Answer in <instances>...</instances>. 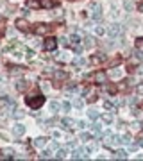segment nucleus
<instances>
[{"label":"nucleus","mask_w":143,"mask_h":161,"mask_svg":"<svg viewBox=\"0 0 143 161\" xmlns=\"http://www.w3.org/2000/svg\"><path fill=\"white\" fill-rule=\"evenodd\" d=\"M25 102L29 104V107H32V109H38V107H41L45 104V97L43 95H34V97H27Z\"/></svg>","instance_id":"1"},{"label":"nucleus","mask_w":143,"mask_h":161,"mask_svg":"<svg viewBox=\"0 0 143 161\" xmlns=\"http://www.w3.org/2000/svg\"><path fill=\"white\" fill-rule=\"evenodd\" d=\"M56 47H57V39H56V38H47L45 43H43V49H45L47 52H52Z\"/></svg>","instance_id":"2"},{"label":"nucleus","mask_w":143,"mask_h":161,"mask_svg":"<svg viewBox=\"0 0 143 161\" xmlns=\"http://www.w3.org/2000/svg\"><path fill=\"white\" fill-rule=\"evenodd\" d=\"M107 32H109L111 38H118V36L122 34V25H120V23H113L109 29H107Z\"/></svg>","instance_id":"3"},{"label":"nucleus","mask_w":143,"mask_h":161,"mask_svg":"<svg viewBox=\"0 0 143 161\" xmlns=\"http://www.w3.org/2000/svg\"><path fill=\"white\" fill-rule=\"evenodd\" d=\"M91 18L95 20V22H98V20L102 18V7H100V5H93V13H91Z\"/></svg>","instance_id":"4"},{"label":"nucleus","mask_w":143,"mask_h":161,"mask_svg":"<svg viewBox=\"0 0 143 161\" xmlns=\"http://www.w3.org/2000/svg\"><path fill=\"white\" fill-rule=\"evenodd\" d=\"M23 132H25V125L23 124H15V127H13V134H15V136H22Z\"/></svg>","instance_id":"5"},{"label":"nucleus","mask_w":143,"mask_h":161,"mask_svg":"<svg viewBox=\"0 0 143 161\" xmlns=\"http://www.w3.org/2000/svg\"><path fill=\"white\" fill-rule=\"evenodd\" d=\"M49 29H50V27H49V25H43V23H38L36 27H34V32H36V34H45V32H49Z\"/></svg>","instance_id":"6"},{"label":"nucleus","mask_w":143,"mask_h":161,"mask_svg":"<svg viewBox=\"0 0 143 161\" xmlns=\"http://www.w3.org/2000/svg\"><path fill=\"white\" fill-rule=\"evenodd\" d=\"M86 158H88L86 150H73L72 152V159H86Z\"/></svg>","instance_id":"7"},{"label":"nucleus","mask_w":143,"mask_h":161,"mask_svg":"<svg viewBox=\"0 0 143 161\" xmlns=\"http://www.w3.org/2000/svg\"><path fill=\"white\" fill-rule=\"evenodd\" d=\"M47 142H49V140H47L45 136H39V138L34 140V147H38V149H43V147L47 145Z\"/></svg>","instance_id":"8"},{"label":"nucleus","mask_w":143,"mask_h":161,"mask_svg":"<svg viewBox=\"0 0 143 161\" xmlns=\"http://www.w3.org/2000/svg\"><path fill=\"white\" fill-rule=\"evenodd\" d=\"M16 27L20 31H27V29H29V23H27V20L20 18V20H16Z\"/></svg>","instance_id":"9"},{"label":"nucleus","mask_w":143,"mask_h":161,"mask_svg":"<svg viewBox=\"0 0 143 161\" xmlns=\"http://www.w3.org/2000/svg\"><path fill=\"white\" fill-rule=\"evenodd\" d=\"M107 75H109L111 79H120V77H122V70H118V68H111Z\"/></svg>","instance_id":"10"},{"label":"nucleus","mask_w":143,"mask_h":161,"mask_svg":"<svg viewBox=\"0 0 143 161\" xmlns=\"http://www.w3.org/2000/svg\"><path fill=\"white\" fill-rule=\"evenodd\" d=\"M41 7H45V9H50V7H54L56 5V0H41Z\"/></svg>","instance_id":"11"},{"label":"nucleus","mask_w":143,"mask_h":161,"mask_svg":"<svg viewBox=\"0 0 143 161\" xmlns=\"http://www.w3.org/2000/svg\"><path fill=\"white\" fill-rule=\"evenodd\" d=\"M27 88H29V82H27V80H20V82L16 84V90L18 91H25Z\"/></svg>","instance_id":"12"},{"label":"nucleus","mask_w":143,"mask_h":161,"mask_svg":"<svg viewBox=\"0 0 143 161\" xmlns=\"http://www.w3.org/2000/svg\"><path fill=\"white\" fill-rule=\"evenodd\" d=\"M27 7H31V9H36V7H39V5H41V4H39V2H36V0H27Z\"/></svg>","instance_id":"13"},{"label":"nucleus","mask_w":143,"mask_h":161,"mask_svg":"<svg viewBox=\"0 0 143 161\" xmlns=\"http://www.w3.org/2000/svg\"><path fill=\"white\" fill-rule=\"evenodd\" d=\"M114 158H116V159H125L127 158V152L125 150H116V152H114Z\"/></svg>","instance_id":"14"},{"label":"nucleus","mask_w":143,"mask_h":161,"mask_svg":"<svg viewBox=\"0 0 143 161\" xmlns=\"http://www.w3.org/2000/svg\"><path fill=\"white\" fill-rule=\"evenodd\" d=\"M100 120H102L104 124H111V122H113V116H111V115H102Z\"/></svg>","instance_id":"15"},{"label":"nucleus","mask_w":143,"mask_h":161,"mask_svg":"<svg viewBox=\"0 0 143 161\" xmlns=\"http://www.w3.org/2000/svg\"><path fill=\"white\" fill-rule=\"evenodd\" d=\"M13 154H15V152H13L11 149H5V150H2V152H0V156H2V158H11Z\"/></svg>","instance_id":"16"},{"label":"nucleus","mask_w":143,"mask_h":161,"mask_svg":"<svg viewBox=\"0 0 143 161\" xmlns=\"http://www.w3.org/2000/svg\"><path fill=\"white\" fill-rule=\"evenodd\" d=\"M56 158H57V159H65V158H66V150H65V149H59L57 154H56Z\"/></svg>","instance_id":"17"},{"label":"nucleus","mask_w":143,"mask_h":161,"mask_svg":"<svg viewBox=\"0 0 143 161\" xmlns=\"http://www.w3.org/2000/svg\"><path fill=\"white\" fill-rule=\"evenodd\" d=\"M95 79H97L98 82H104V80H106V73H102V72H98V73H95Z\"/></svg>","instance_id":"18"},{"label":"nucleus","mask_w":143,"mask_h":161,"mask_svg":"<svg viewBox=\"0 0 143 161\" xmlns=\"http://www.w3.org/2000/svg\"><path fill=\"white\" fill-rule=\"evenodd\" d=\"M61 124H63V125L66 127V129H70V127L73 125V122H72V120H70V118H63V122H61Z\"/></svg>","instance_id":"19"},{"label":"nucleus","mask_w":143,"mask_h":161,"mask_svg":"<svg viewBox=\"0 0 143 161\" xmlns=\"http://www.w3.org/2000/svg\"><path fill=\"white\" fill-rule=\"evenodd\" d=\"M136 50H141V52H143V38H138V39H136Z\"/></svg>","instance_id":"20"},{"label":"nucleus","mask_w":143,"mask_h":161,"mask_svg":"<svg viewBox=\"0 0 143 161\" xmlns=\"http://www.w3.org/2000/svg\"><path fill=\"white\" fill-rule=\"evenodd\" d=\"M91 131H93L95 134H100V131H102V125H100V124H93V127H91Z\"/></svg>","instance_id":"21"},{"label":"nucleus","mask_w":143,"mask_h":161,"mask_svg":"<svg viewBox=\"0 0 143 161\" xmlns=\"http://www.w3.org/2000/svg\"><path fill=\"white\" fill-rule=\"evenodd\" d=\"M72 63L75 65V66H82V65H84V59H82V57H75Z\"/></svg>","instance_id":"22"},{"label":"nucleus","mask_w":143,"mask_h":161,"mask_svg":"<svg viewBox=\"0 0 143 161\" xmlns=\"http://www.w3.org/2000/svg\"><path fill=\"white\" fill-rule=\"evenodd\" d=\"M73 107H82L84 106V102H82V98H75V100H73Z\"/></svg>","instance_id":"23"},{"label":"nucleus","mask_w":143,"mask_h":161,"mask_svg":"<svg viewBox=\"0 0 143 161\" xmlns=\"http://www.w3.org/2000/svg\"><path fill=\"white\" fill-rule=\"evenodd\" d=\"M13 116L20 120V118H23V116H25V113H23V111H18V109H16V111H13Z\"/></svg>","instance_id":"24"},{"label":"nucleus","mask_w":143,"mask_h":161,"mask_svg":"<svg viewBox=\"0 0 143 161\" xmlns=\"http://www.w3.org/2000/svg\"><path fill=\"white\" fill-rule=\"evenodd\" d=\"M80 140H82V142H90V140H91V134L90 132H82V134H80Z\"/></svg>","instance_id":"25"},{"label":"nucleus","mask_w":143,"mask_h":161,"mask_svg":"<svg viewBox=\"0 0 143 161\" xmlns=\"http://www.w3.org/2000/svg\"><path fill=\"white\" fill-rule=\"evenodd\" d=\"M102 59H104V56H93V57H91V63H93V65H97V63L102 61Z\"/></svg>","instance_id":"26"},{"label":"nucleus","mask_w":143,"mask_h":161,"mask_svg":"<svg viewBox=\"0 0 143 161\" xmlns=\"http://www.w3.org/2000/svg\"><path fill=\"white\" fill-rule=\"evenodd\" d=\"M61 107H63L65 111H70V109H72V102H68V100H66V102L61 104Z\"/></svg>","instance_id":"27"},{"label":"nucleus","mask_w":143,"mask_h":161,"mask_svg":"<svg viewBox=\"0 0 143 161\" xmlns=\"http://www.w3.org/2000/svg\"><path fill=\"white\" fill-rule=\"evenodd\" d=\"M122 143H124V145H129V143H131V134H125V136L122 138Z\"/></svg>","instance_id":"28"},{"label":"nucleus","mask_w":143,"mask_h":161,"mask_svg":"<svg viewBox=\"0 0 143 161\" xmlns=\"http://www.w3.org/2000/svg\"><path fill=\"white\" fill-rule=\"evenodd\" d=\"M88 116H90L91 120H97V118H98V113H97V111H93V109H91L90 113H88Z\"/></svg>","instance_id":"29"},{"label":"nucleus","mask_w":143,"mask_h":161,"mask_svg":"<svg viewBox=\"0 0 143 161\" xmlns=\"http://www.w3.org/2000/svg\"><path fill=\"white\" fill-rule=\"evenodd\" d=\"M104 27H95V34H97V36H102V34H104Z\"/></svg>","instance_id":"30"},{"label":"nucleus","mask_w":143,"mask_h":161,"mask_svg":"<svg viewBox=\"0 0 143 161\" xmlns=\"http://www.w3.org/2000/svg\"><path fill=\"white\" fill-rule=\"evenodd\" d=\"M70 39H72V43H73V45L80 41V38H79V34H72V36H70Z\"/></svg>","instance_id":"31"},{"label":"nucleus","mask_w":143,"mask_h":161,"mask_svg":"<svg viewBox=\"0 0 143 161\" xmlns=\"http://www.w3.org/2000/svg\"><path fill=\"white\" fill-rule=\"evenodd\" d=\"M84 45H86V47H91V45H93V38L86 36V38H84Z\"/></svg>","instance_id":"32"},{"label":"nucleus","mask_w":143,"mask_h":161,"mask_svg":"<svg viewBox=\"0 0 143 161\" xmlns=\"http://www.w3.org/2000/svg\"><path fill=\"white\" fill-rule=\"evenodd\" d=\"M59 107H61L59 102H52V104H50V109H52V111H59Z\"/></svg>","instance_id":"33"},{"label":"nucleus","mask_w":143,"mask_h":161,"mask_svg":"<svg viewBox=\"0 0 143 161\" xmlns=\"http://www.w3.org/2000/svg\"><path fill=\"white\" fill-rule=\"evenodd\" d=\"M66 77H68V75H66L65 72H57V73H56V79H66Z\"/></svg>","instance_id":"34"},{"label":"nucleus","mask_w":143,"mask_h":161,"mask_svg":"<svg viewBox=\"0 0 143 161\" xmlns=\"http://www.w3.org/2000/svg\"><path fill=\"white\" fill-rule=\"evenodd\" d=\"M47 158H50V150H43L41 152V159H47Z\"/></svg>","instance_id":"35"},{"label":"nucleus","mask_w":143,"mask_h":161,"mask_svg":"<svg viewBox=\"0 0 143 161\" xmlns=\"http://www.w3.org/2000/svg\"><path fill=\"white\" fill-rule=\"evenodd\" d=\"M77 125H79V127H80V129H84V127H88V124H86V122H84V120H80V122H79V124H77Z\"/></svg>","instance_id":"36"},{"label":"nucleus","mask_w":143,"mask_h":161,"mask_svg":"<svg viewBox=\"0 0 143 161\" xmlns=\"http://www.w3.org/2000/svg\"><path fill=\"white\" fill-rule=\"evenodd\" d=\"M61 43H63L65 47H68V45H70V41H68V38H61Z\"/></svg>","instance_id":"37"},{"label":"nucleus","mask_w":143,"mask_h":161,"mask_svg":"<svg viewBox=\"0 0 143 161\" xmlns=\"http://www.w3.org/2000/svg\"><path fill=\"white\" fill-rule=\"evenodd\" d=\"M52 136L56 138V140H59V138H61V132H59V131H54V132H52Z\"/></svg>","instance_id":"38"},{"label":"nucleus","mask_w":143,"mask_h":161,"mask_svg":"<svg viewBox=\"0 0 143 161\" xmlns=\"http://www.w3.org/2000/svg\"><path fill=\"white\" fill-rule=\"evenodd\" d=\"M113 106H114L113 102H106V104H104V107H106V109H113Z\"/></svg>","instance_id":"39"},{"label":"nucleus","mask_w":143,"mask_h":161,"mask_svg":"<svg viewBox=\"0 0 143 161\" xmlns=\"http://www.w3.org/2000/svg\"><path fill=\"white\" fill-rule=\"evenodd\" d=\"M107 91H109V93H116V86H109Z\"/></svg>","instance_id":"40"},{"label":"nucleus","mask_w":143,"mask_h":161,"mask_svg":"<svg viewBox=\"0 0 143 161\" xmlns=\"http://www.w3.org/2000/svg\"><path fill=\"white\" fill-rule=\"evenodd\" d=\"M34 57V52L32 50H27V59H32Z\"/></svg>","instance_id":"41"},{"label":"nucleus","mask_w":143,"mask_h":161,"mask_svg":"<svg viewBox=\"0 0 143 161\" xmlns=\"http://www.w3.org/2000/svg\"><path fill=\"white\" fill-rule=\"evenodd\" d=\"M125 9L131 11V9H132V4H131V2H125Z\"/></svg>","instance_id":"42"},{"label":"nucleus","mask_w":143,"mask_h":161,"mask_svg":"<svg viewBox=\"0 0 143 161\" xmlns=\"http://www.w3.org/2000/svg\"><path fill=\"white\" fill-rule=\"evenodd\" d=\"M41 90H43V91H49V84H45V82H41Z\"/></svg>","instance_id":"43"},{"label":"nucleus","mask_w":143,"mask_h":161,"mask_svg":"<svg viewBox=\"0 0 143 161\" xmlns=\"http://www.w3.org/2000/svg\"><path fill=\"white\" fill-rule=\"evenodd\" d=\"M136 145H138V147H143V136L138 138V143H136Z\"/></svg>","instance_id":"44"},{"label":"nucleus","mask_w":143,"mask_h":161,"mask_svg":"<svg viewBox=\"0 0 143 161\" xmlns=\"http://www.w3.org/2000/svg\"><path fill=\"white\" fill-rule=\"evenodd\" d=\"M132 131H140V124H132Z\"/></svg>","instance_id":"45"},{"label":"nucleus","mask_w":143,"mask_h":161,"mask_svg":"<svg viewBox=\"0 0 143 161\" xmlns=\"http://www.w3.org/2000/svg\"><path fill=\"white\" fill-rule=\"evenodd\" d=\"M138 93H143V84H140V86H138Z\"/></svg>","instance_id":"46"},{"label":"nucleus","mask_w":143,"mask_h":161,"mask_svg":"<svg viewBox=\"0 0 143 161\" xmlns=\"http://www.w3.org/2000/svg\"><path fill=\"white\" fill-rule=\"evenodd\" d=\"M138 11H141V13H143V2H141V4L138 5Z\"/></svg>","instance_id":"47"}]
</instances>
